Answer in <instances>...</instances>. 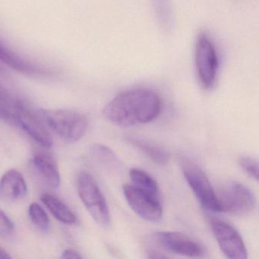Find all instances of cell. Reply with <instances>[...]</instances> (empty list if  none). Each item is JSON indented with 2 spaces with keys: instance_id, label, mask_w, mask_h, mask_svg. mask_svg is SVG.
<instances>
[{
  "instance_id": "6da1fadb",
  "label": "cell",
  "mask_w": 259,
  "mask_h": 259,
  "mask_svg": "<svg viewBox=\"0 0 259 259\" xmlns=\"http://www.w3.org/2000/svg\"><path fill=\"white\" fill-rule=\"evenodd\" d=\"M160 110L161 100L155 92L136 89L113 98L104 108V116L117 126L130 127L151 122L158 116Z\"/></svg>"
},
{
  "instance_id": "7a4b0ae2",
  "label": "cell",
  "mask_w": 259,
  "mask_h": 259,
  "mask_svg": "<svg viewBox=\"0 0 259 259\" xmlns=\"http://www.w3.org/2000/svg\"><path fill=\"white\" fill-rule=\"evenodd\" d=\"M77 190L94 221L101 227L108 228L111 224L108 204L96 180L89 172H80L77 179Z\"/></svg>"
},
{
  "instance_id": "3957f363",
  "label": "cell",
  "mask_w": 259,
  "mask_h": 259,
  "mask_svg": "<svg viewBox=\"0 0 259 259\" xmlns=\"http://www.w3.org/2000/svg\"><path fill=\"white\" fill-rule=\"evenodd\" d=\"M47 125L66 142L81 139L89 128V119L82 113L71 110H41Z\"/></svg>"
},
{
  "instance_id": "277c9868",
  "label": "cell",
  "mask_w": 259,
  "mask_h": 259,
  "mask_svg": "<svg viewBox=\"0 0 259 259\" xmlns=\"http://www.w3.org/2000/svg\"><path fill=\"white\" fill-rule=\"evenodd\" d=\"M180 163L186 182L201 205L210 211L220 212L218 195L204 171L187 157H182Z\"/></svg>"
},
{
  "instance_id": "5b68a950",
  "label": "cell",
  "mask_w": 259,
  "mask_h": 259,
  "mask_svg": "<svg viewBox=\"0 0 259 259\" xmlns=\"http://www.w3.org/2000/svg\"><path fill=\"white\" fill-rule=\"evenodd\" d=\"M195 59L200 84L204 89H211L216 82L219 63L214 45L206 34L197 38Z\"/></svg>"
},
{
  "instance_id": "8992f818",
  "label": "cell",
  "mask_w": 259,
  "mask_h": 259,
  "mask_svg": "<svg viewBox=\"0 0 259 259\" xmlns=\"http://www.w3.org/2000/svg\"><path fill=\"white\" fill-rule=\"evenodd\" d=\"M218 199L220 212L232 214H247L256 207L254 193L246 186L237 182L228 183L218 195Z\"/></svg>"
},
{
  "instance_id": "52a82bcc",
  "label": "cell",
  "mask_w": 259,
  "mask_h": 259,
  "mask_svg": "<svg viewBox=\"0 0 259 259\" xmlns=\"http://www.w3.org/2000/svg\"><path fill=\"white\" fill-rule=\"evenodd\" d=\"M212 233L224 255L231 259H245L248 251L239 232L229 223L220 219L210 221Z\"/></svg>"
},
{
  "instance_id": "ba28073f",
  "label": "cell",
  "mask_w": 259,
  "mask_h": 259,
  "mask_svg": "<svg viewBox=\"0 0 259 259\" xmlns=\"http://www.w3.org/2000/svg\"><path fill=\"white\" fill-rule=\"evenodd\" d=\"M124 196L131 208L143 219L158 222L163 217L160 199L135 187L133 185L122 186Z\"/></svg>"
},
{
  "instance_id": "9c48e42d",
  "label": "cell",
  "mask_w": 259,
  "mask_h": 259,
  "mask_svg": "<svg viewBox=\"0 0 259 259\" xmlns=\"http://www.w3.org/2000/svg\"><path fill=\"white\" fill-rule=\"evenodd\" d=\"M152 238L157 245L169 252L192 257H202L205 254L202 245L180 232H156Z\"/></svg>"
},
{
  "instance_id": "30bf717a",
  "label": "cell",
  "mask_w": 259,
  "mask_h": 259,
  "mask_svg": "<svg viewBox=\"0 0 259 259\" xmlns=\"http://www.w3.org/2000/svg\"><path fill=\"white\" fill-rule=\"evenodd\" d=\"M13 122L19 125L30 137L36 142L45 147L51 148L53 139L48 128L38 119L37 115L22 101H19L15 113Z\"/></svg>"
},
{
  "instance_id": "8fae6325",
  "label": "cell",
  "mask_w": 259,
  "mask_h": 259,
  "mask_svg": "<svg viewBox=\"0 0 259 259\" xmlns=\"http://www.w3.org/2000/svg\"><path fill=\"white\" fill-rule=\"evenodd\" d=\"M0 63L11 69L30 75V76H46L49 75V69L36 64L25 57H22L16 51L9 48L5 44L0 41Z\"/></svg>"
},
{
  "instance_id": "7c38bea8",
  "label": "cell",
  "mask_w": 259,
  "mask_h": 259,
  "mask_svg": "<svg viewBox=\"0 0 259 259\" xmlns=\"http://www.w3.org/2000/svg\"><path fill=\"white\" fill-rule=\"evenodd\" d=\"M27 193L25 178L16 169H10L0 179V198L5 202H17L23 199Z\"/></svg>"
},
{
  "instance_id": "4fadbf2b",
  "label": "cell",
  "mask_w": 259,
  "mask_h": 259,
  "mask_svg": "<svg viewBox=\"0 0 259 259\" xmlns=\"http://www.w3.org/2000/svg\"><path fill=\"white\" fill-rule=\"evenodd\" d=\"M31 163L40 177L51 187L60 185V174L57 163L52 156L45 152H37L31 159Z\"/></svg>"
},
{
  "instance_id": "5bb4252c",
  "label": "cell",
  "mask_w": 259,
  "mask_h": 259,
  "mask_svg": "<svg viewBox=\"0 0 259 259\" xmlns=\"http://www.w3.org/2000/svg\"><path fill=\"white\" fill-rule=\"evenodd\" d=\"M40 200L53 216L60 222L65 224H73L76 222L77 218L75 213L57 196L51 194H44Z\"/></svg>"
},
{
  "instance_id": "9a60e30c",
  "label": "cell",
  "mask_w": 259,
  "mask_h": 259,
  "mask_svg": "<svg viewBox=\"0 0 259 259\" xmlns=\"http://www.w3.org/2000/svg\"><path fill=\"white\" fill-rule=\"evenodd\" d=\"M128 142L136 148H139L157 164L165 166L169 163V158H170L169 152L159 145L151 143L143 139H135V138H130Z\"/></svg>"
},
{
  "instance_id": "2e32d148",
  "label": "cell",
  "mask_w": 259,
  "mask_h": 259,
  "mask_svg": "<svg viewBox=\"0 0 259 259\" xmlns=\"http://www.w3.org/2000/svg\"><path fill=\"white\" fill-rule=\"evenodd\" d=\"M130 177L135 187L160 199V188L157 181L145 170L133 168L130 169Z\"/></svg>"
},
{
  "instance_id": "e0dca14e",
  "label": "cell",
  "mask_w": 259,
  "mask_h": 259,
  "mask_svg": "<svg viewBox=\"0 0 259 259\" xmlns=\"http://www.w3.org/2000/svg\"><path fill=\"white\" fill-rule=\"evenodd\" d=\"M19 100L0 84V119L13 121Z\"/></svg>"
},
{
  "instance_id": "ac0fdd59",
  "label": "cell",
  "mask_w": 259,
  "mask_h": 259,
  "mask_svg": "<svg viewBox=\"0 0 259 259\" xmlns=\"http://www.w3.org/2000/svg\"><path fill=\"white\" fill-rule=\"evenodd\" d=\"M28 215L34 226L42 232H48L51 227V221L45 209L37 204L31 203L28 208Z\"/></svg>"
},
{
  "instance_id": "d6986e66",
  "label": "cell",
  "mask_w": 259,
  "mask_h": 259,
  "mask_svg": "<svg viewBox=\"0 0 259 259\" xmlns=\"http://www.w3.org/2000/svg\"><path fill=\"white\" fill-rule=\"evenodd\" d=\"M89 151L92 157L102 164L110 166L116 164L117 162V157L115 153L105 145L94 144L91 145Z\"/></svg>"
},
{
  "instance_id": "ffe728a7",
  "label": "cell",
  "mask_w": 259,
  "mask_h": 259,
  "mask_svg": "<svg viewBox=\"0 0 259 259\" xmlns=\"http://www.w3.org/2000/svg\"><path fill=\"white\" fill-rule=\"evenodd\" d=\"M153 4L160 25L169 29L172 25V12L169 0H153Z\"/></svg>"
},
{
  "instance_id": "44dd1931",
  "label": "cell",
  "mask_w": 259,
  "mask_h": 259,
  "mask_svg": "<svg viewBox=\"0 0 259 259\" xmlns=\"http://www.w3.org/2000/svg\"><path fill=\"white\" fill-rule=\"evenodd\" d=\"M239 164L245 174L253 180H258V164L254 159L248 157H241Z\"/></svg>"
},
{
  "instance_id": "7402d4cb",
  "label": "cell",
  "mask_w": 259,
  "mask_h": 259,
  "mask_svg": "<svg viewBox=\"0 0 259 259\" xmlns=\"http://www.w3.org/2000/svg\"><path fill=\"white\" fill-rule=\"evenodd\" d=\"M15 226L7 213L0 208V236L7 238L14 232Z\"/></svg>"
},
{
  "instance_id": "603a6c76",
  "label": "cell",
  "mask_w": 259,
  "mask_h": 259,
  "mask_svg": "<svg viewBox=\"0 0 259 259\" xmlns=\"http://www.w3.org/2000/svg\"><path fill=\"white\" fill-rule=\"evenodd\" d=\"M62 258L67 259V258H72V259H78L81 258L82 256L80 254L79 252L75 251L74 249H71V248H68V249L65 250L63 252V254L61 255Z\"/></svg>"
},
{
  "instance_id": "cb8c5ba5",
  "label": "cell",
  "mask_w": 259,
  "mask_h": 259,
  "mask_svg": "<svg viewBox=\"0 0 259 259\" xmlns=\"http://www.w3.org/2000/svg\"><path fill=\"white\" fill-rule=\"evenodd\" d=\"M148 257H151V258H161V257H168L167 255H164V254H161L160 252H157V251H150L148 253Z\"/></svg>"
},
{
  "instance_id": "d4e9b609",
  "label": "cell",
  "mask_w": 259,
  "mask_h": 259,
  "mask_svg": "<svg viewBox=\"0 0 259 259\" xmlns=\"http://www.w3.org/2000/svg\"><path fill=\"white\" fill-rule=\"evenodd\" d=\"M10 257H11V256L9 254V253L0 247V258H10Z\"/></svg>"
},
{
  "instance_id": "484cf974",
  "label": "cell",
  "mask_w": 259,
  "mask_h": 259,
  "mask_svg": "<svg viewBox=\"0 0 259 259\" xmlns=\"http://www.w3.org/2000/svg\"><path fill=\"white\" fill-rule=\"evenodd\" d=\"M4 72V69H3L2 66H0V74H2Z\"/></svg>"
}]
</instances>
